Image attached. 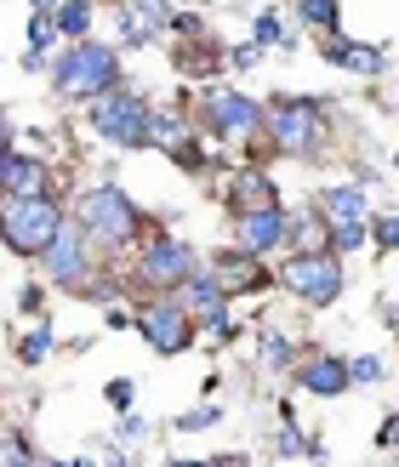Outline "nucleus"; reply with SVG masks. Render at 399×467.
<instances>
[{
  "instance_id": "ddd939ff",
  "label": "nucleus",
  "mask_w": 399,
  "mask_h": 467,
  "mask_svg": "<svg viewBox=\"0 0 399 467\" xmlns=\"http://www.w3.org/2000/svg\"><path fill=\"white\" fill-rule=\"evenodd\" d=\"M0 189L17 194V200H40L52 189V166L35 154H6V171H0Z\"/></svg>"
},
{
  "instance_id": "f3484780",
  "label": "nucleus",
  "mask_w": 399,
  "mask_h": 467,
  "mask_svg": "<svg viewBox=\"0 0 399 467\" xmlns=\"http://www.w3.org/2000/svg\"><path fill=\"white\" fill-rule=\"evenodd\" d=\"M211 274L223 279V291H251V285H263V268H257V256H251V251H240V256L223 251Z\"/></svg>"
},
{
  "instance_id": "39448f33",
  "label": "nucleus",
  "mask_w": 399,
  "mask_h": 467,
  "mask_svg": "<svg viewBox=\"0 0 399 467\" xmlns=\"http://www.w3.org/2000/svg\"><path fill=\"white\" fill-rule=\"evenodd\" d=\"M86 234H98L103 245H131L137 240V205L121 194V189H91L86 200H80V217H75Z\"/></svg>"
},
{
  "instance_id": "4be33fe9",
  "label": "nucleus",
  "mask_w": 399,
  "mask_h": 467,
  "mask_svg": "<svg viewBox=\"0 0 399 467\" xmlns=\"http://www.w3.org/2000/svg\"><path fill=\"white\" fill-rule=\"evenodd\" d=\"M58 35V17L52 12H35V23H29V52H40L46 57V40Z\"/></svg>"
},
{
  "instance_id": "9b49d317",
  "label": "nucleus",
  "mask_w": 399,
  "mask_h": 467,
  "mask_svg": "<svg viewBox=\"0 0 399 467\" xmlns=\"http://www.w3.org/2000/svg\"><path fill=\"white\" fill-rule=\"evenodd\" d=\"M205 114H211V126L223 137H251L263 126V109H257V98H246V91H211Z\"/></svg>"
},
{
  "instance_id": "f03ea898",
  "label": "nucleus",
  "mask_w": 399,
  "mask_h": 467,
  "mask_svg": "<svg viewBox=\"0 0 399 467\" xmlns=\"http://www.w3.org/2000/svg\"><path fill=\"white\" fill-rule=\"evenodd\" d=\"M58 228H63V212L46 194L40 200H17V194L0 200V240L17 256H46V245L58 240Z\"/></svg>"
},
{
  "instance_id": "aec40b11",
  "label": "nucleus",
  "mask_w": 399,
  "mask_h": 467,
  "mask_svg": "<svg viewBox=\"0 0 399 467\" xmlns=\"http://www.w3.org/2000/svg\"><path fill=\"white\" fill-rule=\"evenodd\" d=\"M86 23H91V0H63L58 6V29L63 35H86Z\"/></svg>"
},
{
  "instance_id": "f257e3e1",
  "label": "nucleus",
  "mask_w": 399,
  "mask_h": 467,
  "mask_svg": "<svg viewBox=\"0 0 399 467\" xmlns=\"http://www.w3.org/2000/svg\"><path fill=\"white\" fill-rule=\"evenodd\" d=\"M52 86L75 103H91V98H103V91L121 86V57L98 40H80V46H68L63 63L52 68Z\"/></svg>"
},
{
  "instance_id": "f8f14e48",
  "label": "nucleus",
  "mask_w": 399,
  "mask_h": 467,
  "mask_svg": "<svg viewBox=\"0 0 399 467\" xmlns=\"http://www.w3.org/2000/svg\"><path fill=\"white\" fill-rule=\"evenodd\" d=\"M286 234H291V217L279 212V205H263V212H240V251H251V256L274 251Z\"/></svg>"
},
{
  "instance_id": "dca6fc26",
  "label": "nucleus",
  "mask_w": 399,
  "mask_h": 467,
  "mask_svg": "<svg viewBox=\"0 0 399 467\" xmlns=\"http://www.w3.org/2000/svg\"><path fill=\"white\" fill-rule=\"evenodd\" d=\"M325 57H331L337 68H354V75H383L377 46H360V40H342V35H325Z\"/></svg>"
},
{
  "instance_id": "393cba45",
  "label": "nucleus",
  "mask_w": 399,
  "mask_h": 467,
  "mask_svg": "<svg viewBox=\"0 0 399 467\" xmlns=\"http://www.w3.org/2000/svg\"><path fill=\"white\" fill-rule=\"evenodd\" d=\"M348 377H354V382H383V359H377V354L348 359Z\"/></svg>"
},
{
  "instance_id": "a878e982",
  "label": "nucleus",
  "mask_w": 399,
  "mask_h": 467,
  "mask_svg": "<svg viewBox=\"0 0 399 467\" xmlns=\"http://www.w3.org/2000/svg\"><path fill=\"white\" fill-rule=\"evenodd\" d=\"M211 422H217V410H211V405H200V410H189V416H177L183 433H200V428H211Z\"/></svg>"
},
{
  "instance_id": "9d476101",
  "label": "nucleus",
  "mask_w": 399,
  "mask_h": 467,
  "mask_svg": "<svg viewBox=\"0 0 399 467\" xmlns=\"http://www.w3.org/2000/svg\"><path fill=\"white\" fill-rule=\"evenodd\" d=\"M86 268H91V234L80 223H63L58 240L46 245V274L63 279V285H75V279H86Z\"/></svg>"
},
{
  "instance_id": "b1692460",
  "label": "nucleus",
  "mask_w": 399,
  "mask_h": 467,
  "mask_svg": "<svg viewBox=\"0 0 399 467\" xmlns=\"http://www.w3.org/2000/svg\"><path fill=\"white\" fill-rule=\"evenodd\" d=\"M46 348H52V325H40V331L23 342V365H40V359H46Z\"/></svg>"
},
{
  "instance_id": "2eb2a0df",
  "label": "nucleus",
  "mask_w": 399,
  "mask_h": 467,
  "mask_svg": "<svg viewBox=\"0 0 399 467\" xmlns=\"http://www.w3.org/2000/svg\"><path fill=\"white\" fill-rule=\"evenodd\" d=\"M297 382L309 388V393H325V400H337V393L354 382V377H348V365H342V359H331V354H309V359L297 365Z\"/></svg>"
},
{
  "instance_id": "412c9836",
  "label": "nucleus",
  "mask_w": 399,
  "mask_h": 467,
  "mask_svg": "<svg viewBox=\"0 0 399 467\" xmlns=\"http://www.w3.org/2000/svg\"><path fill=\"white\" fill-rule=\"evenodd\" d=\"M286 365H291V342L268 325V331H263V370H286Z\"/></svg>"
},
{
  "instance_id": "4468645a",
  "label": "nucleus",
  "mask_w": 399,
  "mask_h": 467,
  "mask_svg": "<svg viewBox=\"0 0 399 467\" xmlns=\"http://www.w3.org/2000/svg\"><path fill=\"white\" fill-rule=\"evenodd\" d=\"M223 279L217 274H194L189 279V296H183V308L189 314H205V325H217V337H228V308H223Z\"/></svg>"
},
{
  "instance_id": "bb28decb",
  "label": "nucleus",
  "mask_w": 399,
  "mask_h": 467,
  "mask_svg": "<svg viewBox=\"0 0 399 467\" xmlns=\"http://www.w3.org/2000/svg\"><path fill=\"white\" fill-rule=\"evenodd\" d=\"M377 245L383 251H399V217H383L377 223Z\"/></svg>"
},
{
  "instance_id": "1a4fd4ad",
  "label": "nucleus",
  "mask_w": 399,
  "mask_h": 467,
  "mask_svg": "<svg viewBox=\"0 0 399 467\" xmlns=\"http://www.w3.org/2000/svg\"><path fill=\"white\" fill-rule=\"evenodd\" d=\"M143 279L149 285H189L194 279V251L172 240V234H160V240L143 245Z\"/></svg>"
},
{
  "instance_id": "c85d7f7f",
  "label": "nucleus",
  "mask_w": 399,
  "mask_h": 467,
  "mask_svg": "<svg viewBox=\"0 0 399 467\" xmlns=\"http://www.w3.org/2000/svg\"><path fill=\"white\" fill-rule=\"evenodd\" d=\"M0 171H6V143H0Z\"/></svg>"
},
{
  "instance_id": "6ab92c4d",
  "label": "nucleus",
  "mask_w": 399,
  "mask_h": 467,
  "mask_svg": "<svg viewBox=\"0 0 399 467\" xmlns=\"http://www.w3.org/2000/svg\"><path fill=\"white\" fill-rule=\"evenodd\" d=\"M149 143L183 154V143H189V137H183V120H172V114H154V120H149Z\"/></svg>"
},
{
  "instance_id": "423d86ee",
  "label": "nucleus",
  "mask_w": 399,
  "mask_h": 467,
  "mask_svg": "<svg viewBox=\"0 0 399 467\" xmlns=\"http://www.w3.org/2000/svg\"><path fill=\"white\" fill-rule=\"evenodd\" d=\"M263 120H268V137H274L286 154H309V149L320 143V126H325L314 98H279Z\"/></svg>"
},
{
  "instance_id": "7ed1b4c3",
  "label": "nucleus",
  "mask_w": 399,
  "mask_h": 467,
  "mask_svg": "<svg viewBox=\"0 0 399 467\" xmlns=\"http://www.w3.org/2000/svg\"><path fill=\"white\" fill-rule=\"evenodd\" d=\"M149 120H154V109L126 86L91 98V131H98L103 143H114V149H143L149 143Z\"/></svg>"
},
{
  "instance_id": "a211bd4d",
  "label": "nucleus",
  "mask_w": 399,
  "mask_h": 467,
  "mask_svg": "<svg viewBox=\"0 0 399 467\" xmlns=\"http://www.w3.org/2000/svg\"><path fill=\"white\" fill-rule=\"evenodd\" d=\"M228 189L240 194V212H263V205H279V200H274V182H268L263 171H240Z\"/></svg>"
},
{
  "instance_id": "6e6552de",
  "label": "nucleus",
  "mask_w": 399,
  "mask_h": 467,
  "mask_svg": "<svg viewBox=\"0 0 399 467\" xmlns=\"http://www.w3.org/2000/svg\"><path fill=\"white\" fill-rule=\"evenodd\" d=\"M137 325H143V337L154 354H183V348L194 342V314L183 308V302H149L143 314H137Z\"/></svg>"
},
{
  "instance_id": "0eeeda50",
  "label": "nucleus",
  "mask_w": 399,
  "mask_h": 467,
  "mask_svg": "<svg viewBox=\"0 0 399 467\" xmlns=\"http://www.w3.org/2000/svg\"><path fill=\"white\" fill-rule=\"evenodd\" d=\"M320 217L331 223V245L337 251H354V245H365L371 200H365V189H325L320 194Z\"/></svg>"
},
{
  "instance_id": "5701e85b",
  "label": "nucleus",
  "mask_w": 399,
  "mask_h": 467,
  "mask_svg": "<svg viewBox=\"0 0 399 467\" xmlns=\"http://www.w3.org/2000/svg\"><path fill=\"white\" fill-rule=\"evenodd\" d=\"M257 40H263V46H286L291 35H286V23H279L274 12H263V17H257Z\"/></svg>"
},
{
  "instance_id": "cd10ccee",
  "label": "nucleus",
  "mask_w": 399,
  "mask_h": 467,
  "mask_svg": "<svg viewBox=\"0 0 399 467\" xmlns=\"http://www.w3.org/2000/svg\"><path fill=\"white\" fill-rule=\"evenodd\" d=\"M172 467H205V462H172Z\"/></svg>"
},
{
  "instance_id": "20e7f679",
  "label": "nucleus",
  "mask_w": 399,
  "mask_h": 467,
  "mask_svg": "<svg viewBox=\"0 0 399 467\" xmlns=\"http://www.w3.org/2000/svg\"><path fill=\"white\" fill-rule=\"evenodd\" d=\"M279 285L297 302H309V308H325V302L342 296V263L331 251H297L279 263Z\"/></svg>"
}]
</instances>
